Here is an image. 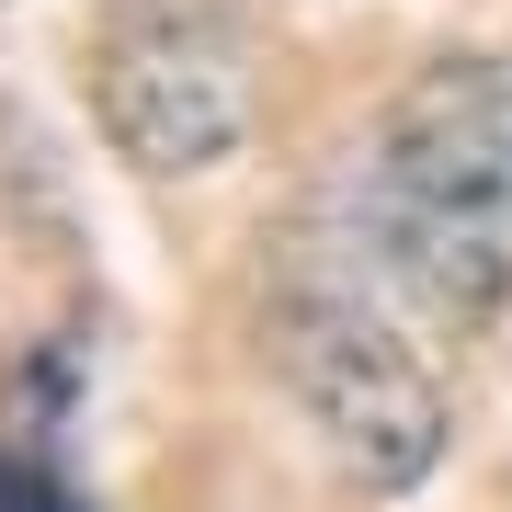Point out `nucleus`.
Wrapping results in <instances>:
<instances>
[{"label":"nucleus","instance_id":"4","mask_svg":"<svg viewBox=\"0 0 512 512\" xmlns=\"http://www.w3.org/2000/svg\"><path fill=\"white\" fill-rule=\"evenodd\" d=\"M0 512H92L46 456H0Z\"/></svg>","mask_w":512,"mask_h":512},{"label":"nucleus","instance_id":"1","mask_svg":"<svg viewBox=\"0 0 512 512\" xmlns=\"http://www.w3.org/2000/svg\"><path fill=\"white\" fill-rule=\"evenodd\" d=\"M376 262L410 308L444 330H478L512 296V69L433 57L376 137Z\"/></svg>","mask_w":512,"mask_h":512},{"label":"nucleus","instance_id":"2","mask_svg":"<svg viewBox=\"0 0 512 512\" xmlns=\"http://www.w3.org/2000/svg\"><path fill=\"white\" fill-rule=\"evenodd\" d=\"M92 126L148 183L217 171L251 137V23H239V0H114L92 23Z\"/></svg>","mask_w":512,"mask_h":512},{"label":"nucleus","instance_id":"3","mask_svg":"<svg viewBox=\"0 0 512 512\" xmlns=\"http://www.w3.org/2000/svg\"><path fill=\"white\" fill-rule=\"evenodd\" d=\"M274 353H285V387H296V410H308L319 456L342 467V490L399 501V490H421V478L444 467V387L376 308H353V296H296Z\"/></svg>","mask_w":512,"mask_h":512}]
</instances>
